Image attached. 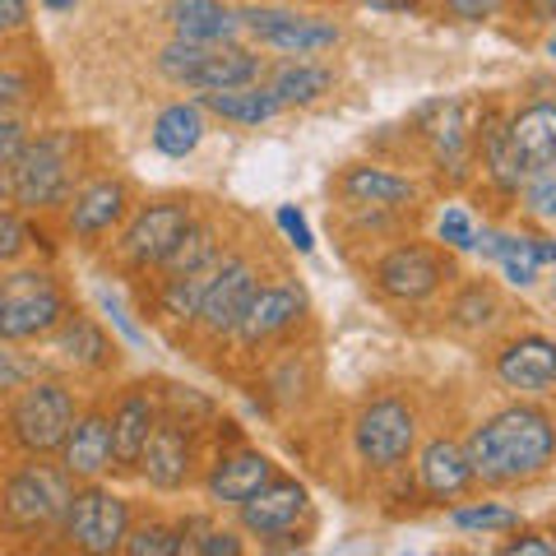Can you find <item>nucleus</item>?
<instances>
[{
    "label": "nucleus",
    "mask_w": 556,
    "mask_h": 556,
    "mask_svg": "<svg viewBox=\"0 0 556 556\" xmlns=\"http://www.w3.org/2000/svg\"><path fill=\"white\" fill-rule=\"evenodd\" d=\"M468 464L473 478L486 486H510V482H529L538 473H547V464L556 459V427L543 408L515 404L501 408L496 417L468 437Z\"/></svg>",
    "instance_id": "nucleus-1"
},
{
    "label": "nucleus",
    "mask_w": 556,
    "mask_h": 556,
    "mask_svg": "<svg viewBox=\"0 0 556 556\" xmlns=\"http://www.w3.org/2000/svg\"><path fill=\"white\" fill-rule=\"evenodd\" d=\"M75 496V478L56 464H24L20 473H10L5 496H0V515L14 533H47L65 519V506Z\"/></svg>",
    "instance_id": "nucleus-2"
},
{
    "label": "nucleus",
    "mask_w": 556,
    "mask_h": 556,
    "mask_svg": "<svg viewBox=\"0 0 556 556\" xmlns=\"http://www.w3.org/2000/svg\"><path fill=\"white\" fill-rule=\"evenodd\" d=\"M75 417V399L61 380H28L10 404V437L28 455H61Z\"/></svg>",
    "instance_id": "nucleus-3"
},
{
    "label": "nucleus",
    "mask_w": 556,
    "mask_h": 556,
    "mask_svg": "<svg viewBox=\"0 0 556 556\" xmlns=\"http://www.w3.org/2000/svg\"><path fill=\"white\" fill-rule=\"evenodd\" d=\"M5 298H0V339L5 343H28V339H51V329L65 320V292L51 283V274L24 269L0 278Z\"/></svg>",
    "instance_id": "nucleus-4"
},
{
    "label": "nucleus",
    "mask_w": 556,
    "mask_h": 556,
    "mask_svg": "<svg viewBox=\"0 0 556 556\" xmlns=\"http://www.w3.org/2000/svg\"><path fill=\"white\" fill-rule=\"evenodd\" d=\"M61 533L70 538V547L79 552H121L130 533V506L108 486H75L61 519Z\"/></svg>",
    "instance_id": "nucleus-5"
},
{
    "label": "nucleus",
    "mask_w": 556,
    "mask_h": 556,
    "mask_svg": "<svg viewBox=\"0 0 556 556\" xmlns=\"http://www.w3.org/2000/svg\"><path fill=\"white\" fill-rule=\"evenodd\" d=\"M10 200L20 208H51L70 195V159L65 139H28L20 159L5 167Z\"/></svg>",
    "instance_id": "nucleus-6"
},
{
    "label": "nucleus",
    "mask_w": 556,
    "mask_h": 556,
    "mask_svg": "<svg viewBox=\"0 0 556 556\" xmlns=\"http://www.w3.org/2000/svg\"><path fill=\"white\" fill-rule=\"evenodd\" d=\"M353 445H357L362 464H371V468L404 464L413 455V445H417V417H413V408L404 404V399H376V404H367L357 413Z\"/></svg>",
    "instance_id": "nucleus-7"
},
{
    "label": "nucleus",
    "mask_w": 556,
    "mask_h": 556,
    "mask_svg": "<svg viewBox=\"0 0 556 556\" xmlns=\"http://www.w3.org/2000/svg\"><path fill=\"white\" fill-rule=\"evenodd\" d=\"M237 20L260 47H274L283 56H316V51H329L339 42V24L292 10H237Z\"/></svg>",
    "instance_id": "nucleus-8"
},
{
    "label": "nucleus",
    "mask_w": 556,
    "mask_h": 556,
    "mask_svg": "<svg viewBox=\"0 0 556 556\" xmlns=\"http://www.w3.org/2000/svg\"><path fill=\"white\" fill-rule=\"evenodd\" d=\"M255 288H260V283H255L251 260H241V255L218 260V265L208 269L204 302H200L204 329H214V334H237V325H241V316H247Z\"/></svg>",
    "instance_id": "nucleus-9"
},
{
    "label": "nucleus",
    "mask_w": 556,
    "mask_h": 556,
    "mask_svg": "<svg viewBox=\"0 0 556 556\" xmlns=\"http://www.w3.org/2000/svg\"><path fill=\"white\" fill-rule=\"evenodd\" d=\"M445 283V260L431 247H394L376 260V288L394 302H427Z\"/></svg>",
    "instance_id": "nucleus-10"
},
{
    "label": "nucleus",
    "mask_w": 556,
    "mask_h": 556,
    "mask_svg": "<svg viewBox=\"0 0 556 556\" xmlns=\"http://www.w3.org/2000/svg\"><path fill=\"white\" fill-rule=\"evenodd\" d=\"M241 84H260V56L237 42H200L195 61L181 75V89L195 93H223L241 89Z\"/></svg>",
    "instance_id": "nucleus-11"
},
{
    "label": "nucleus",
    "mask_w": 556,
    "mask_h": 556,
    "mask_svg": "<svg viewBox=\"0 0 556 556\" xmlns=\"http://www.w3.org/2000/svg\"><path fill=\"white\" fill-rule=\"evenodd\" d=\"M190 223L195 218H190L186 204H144L130 218L126 237H121V251H126L135 265H163L167 251L177 247Z\"/></svg>",
    "instance_id": "nucleus-12"
},
{
    "label": "nucleus",
    "mask_w": 556,
    "mask_h": 556,
    "mask_svg": "<svg viewBox=\"0 0 556 556\" xmlns=\"http://www.w3.org/2000/svg\"><path fill=\"white\" fill-rule=\"evenodd\" d=\"M190 464H195L190 427L172 422V417H159L153 437L139 450V473L149 478V486H159V492H177V486L190 482Z\"/></svg>",
    "instance_id": "nucleus-13"
},
{
    "label": "nucleus",
    "mask_w": 556,
    "mask_h": 556,
    "mask_svg": "<svg viewBox=\"0 0 556 556\" xmlns=\"http://www.w3.org/2000/svg\"><path fill=\"white\" fill-rule=\"evenodd\" d=\"M306 486L302 482H292V478H269L265 486H260L255 496L241 501V529L255 533V538H278V533H288L298 519L306 515Z\"/></svg>",
    "instance_id": "nucleus-14"
},
{
    "label": "nucleus",
    "mask_w": 556,
    "mask_h": 556,
    "mask_svg": "<svg viewBox=\"0 0 556 556\" xmlns=\"http://www.w3.org/2000/svg\"><path fill=\"white\" fill-rule=\"evenodd\" d=\"M116 450H112V417L108 413H84L75 417V427H70V437L61 445V468L70 478L79 482H93L112 468Z\"/></svg>",
    "instance_id": "nucleus-15"
},
{
    "label": "nucleus",
    "mask_w": 556,
    "mask_h": 556,
    "mask_svg": "<svg viewBox=\"0 0 556 556\" xmlns=\"http://www.w3.org/2000/svg\"><path fill=\"white\" fill-rule=\"evenodd\" d=\"M496 376L506 390H525V394H543L556 386V343L543 334H525L501 348L496 357Z\"/></svg>",
    "instance_id": "nucleus-16"
},
{
    "label": "nucleus",
    "mask_w": 556,
    "mask_h": 556,
    "mask_svg": "<svg viewBox=\"0 0 556 556\" xmlns=\"http://www.w3.org/2000/svg\"><path fill=\"white\" fill-rule=\"evenodd\" d=\"M269 478H274L269 455H260V450H232V455H223L208 468L204 492H208V501H218V506H241V501L255 496Z\"/></svg>",
    "instance_id": "nucleus-17"
},
{
    "label": "nucleus",
    "mask_w": 556,
    "mask_h": 556,
    "mask_svg": "<svg viewBox=\"0 0 556 556\" xmlns=\"http://www.w3.org/2000/svg\"><path fill=\"white\" fill-rule=\"evenodd\" d=\"M302 311H306V298L298 288H283V283L255 288L247 316H241V325H237V339L241 343H265V339H274V334H283V329L298 325Z\"/></svg>",
    "instance_id": "nucleus-18"
},
{
    "label": "nucleus",
    "mask_w": 556,
    "mask_h": 556,
    "mask_svg": "<svg viewBox=\"0 0 556 556\" xmlns=\"http://www.w3.org/2000/svg\"><path fill=\"white\" fill-rule=\"evenodd\" d=\"M167 24L181 42H232L237 38V10H228L223 0H172Z\"/></svg>",
    "instance_id": "nucleus-19"
},
{
    "label": "nucleus",
    "mask_w": 556,
    "mask_h": 556,
    "mask_svg": "<svg viewBox=\"0 0 556 556\" xmlns=\"http://www.w3.org/2000/svg\"><path fill=\"white\" fill-rule=\"evenodd\" d=\"M506 135L519 153V163L529 167V177L533 172H547L556 163V102H533V108H525L506 126Z\"/></svg>",
    "instance_id": "nucleus-20"
},
{
    "label": "nucleus",
    "mask_w": 556,
    "mask_h": 556,
    "mask_svg": "<svg viewBox=\"0 0 556 556\" xmlns=\"http://www.w3.org/2000/svg\"><path fill=\"white\" fill-rule=\"evenodd\" d=\"M159 399H153L144 386L121 394V404L112 413V450H116V464H139V450L153 437L159 427Z\"/></svg>",
    "instance_id": "nucleus-21"
},
{
    "label": "nucleus",
    "mask_w": 556,
    "mask_h": 556,
    "mask_svg": "<svg viewBox=\"0 0 556 556\" xmlns=\"http://www.w3.org/2000/svg\"><path fill=\"white\" fill-rule=\"evenodd\" d=\"M126 208H130L126 181H93V186L79 190L75 204H70V232L102 237V232H112L116 223L126 218Z\"/></svg>",
    "instance_id": "nucleus-22"
},
{
    "label": "nucleus",
    "mask_w": 556,
    "mask_h": 556,
    "mask_svg": "<svg viewBox=\"0 0 556 556\" xmlns=\"http://www.w3.org/2000/svg\"><path fill=\"white\" fill-rule=\"evenodd\" d=\"M417 478H422L427 486V496H437V501H450V496H459L468 482H473V464H468V450L455 445V441H427L422 445V455H417Z\"/></svg>",
    "instance_id": "nucleus-23"
},
{
    "label": "nucleus",
    "mask_w": 556,
    "mask_h": 556,
    "mask_svg": "<svg viewBox=\"0 0 556 556\" xmlns=\"http://www.w3.org/2000/svg\"><path fill=\"white\" fill-rule=\"evenodd\" d=\"M339 190L362 208H404L417 200V186L408 177H394V172L371 167V163L348 167L339 177Z\"/></svg>",
    "instance_id": "nucleus-24"
},
{
    "label": "nucleus",
    "mask_w": 556,
    "mask_h": 556,
    "mask_svg": "<svg viewBox=\"0 0 556 556\" xmlns=\"http://www.w3.org/2000/svg\"><path fill=\"white\" fill-rule=\"evenodd\" d=\"M200 108L214 112L223 121H237V126H260V121H274L283 112V102L269 93V84H241V89H223V93H200Z\"/></svg>",
    "instance_id": "nucleus-25"
},
{
    "label": "nucleus",
    "mask_w": 556,
    "mask_h": 556,
    "mask_svg": "<svg viewBox=\"0 0 556 556\" xmlns=\"http://www.w3.org/2000/svg\"><path fill=\"white\" fill-rule=\"evenodd\" d=\"M204 139V108L200 102H172L153 121V149L167 153V159H186L195 153Z\"/></svg>",
    "instance_id": "nucleus-26"
},
{
    "label": "nucleus",
    "mask_w": 556,
    "mask_h": 556,
    "mask_svg": "<svg viewBox=\"0 0 556 556\" xmlns=\"http://www.w3.org/2000/svg\"><path fill=\"white\" fill-rule=\"evenodd\" d=\"M427 139H431V153H437V163L445 172H459L468 167V126H464V108L459 102H437V108L427 112Z\"/></svg>",
    "instance_id": "nucleus-27"
},
{
    "label": "nucleus",
    "mask_w": 556,
    "mask_h": 556,
    "mask_svg": "<svg viewBox=\"0 0 556 556\" xmlns=\"http://www.w3.org/2000/svg\"><path fill=\"white\" fill-rule=\"evenodd\" d=\"M334 89V70H325L316 61H292V65H278L274 79H269V93L283 102V108H306V102L325 98Z\"/></svg>",
    "instance_id": "nucleus-28"
},
{
    "label": "nucleus",
    "mask_w": 556,
    "mask_h": 556,
    "mask_svg": "<svg viewBox=\"0 0 556 556\" xmlns=\"http://www.w3.org/2000/svg\"><path fill=\"white\" fill-rule=\"evenodd\" d=\"M51 339H56V353H65V362H75V367H102V362L112 357L108 334H102V325L89 316H65L51 329Z\"/></svg>",
    "instance_id": "nucleus-29"
},
{
    "label": "nucleus",
    "mask_w": 556,
    "mask_h": 556,
    "mask_svg": "<svg viewBox=\"0 0 556 556\" xmlns=\"http://www.w3.org/2000/svg\"><path fill=\"white\" fill-rule=\"evenodd\" d=\"M218 260H223V255H218V232L208 228V223H190L177 247L167 251L163 269H167V274H200V269H214Z\"/></svg>",
    "instance_id": "nucleus-30"
},
{
    "label": "nucleus",
    "mask_w": 556,
    "mask_h": 556,
    "mask_svg": "<svg viewBox=\"0 0 556 556\" xmlns=\"http://www.w3.org/2000/svg\"><path fill=\"white\" fill-rule=\"evenodd\" d=\"M482 167L492 172V181L501 186V190H519L529 181V167L519 163V153H515V144H510V135H506V126H492L482 135Z\"/></svg>",
    "instance_id": "nucleus-31"
},
{
    "label": "nucleus",
    "mask_w": 556,
    "mask_h": 556,
    "mask_svg": "<svg viewBox=\"0 0 556 556\" xmlns=\"http://www.w3.org/2000/svg\"><path fill=\"white\" fill-rule=\"evenodd\" d=\"M204 283H208V269H200V274H172L167 288H163V311L172 320H200Z\"/></svg>",
    "instance_id": "nucleus-32"
},
{
    "label": "nucleus",
    "mask_w": 556,
    "mask_h": 556,
    "mask_svg": "<svg viewBox=\"0 0 556 556\" xmlns=\"http://www.w3.org/2000/svg\"><path fill=\"white\" fill-rule=\"evenodd\" d=\"M496 316H501V302L486 283H468L455 298V306H450V320H455L459 329H486Z\"/></svg>",
    "instance_id": "nucleus-33"
},
{
    "label": "nucleus",
    "mask_w": 556,
    "mask_h": 556,
    "mask_svg": "<svg viewBox=\"0 0 556 556\" xmlns=\"http://www.w3.org/2000/svg\"><path fill=\"white\" fill-rule=\"evenodd\" d=\"M496 265L506 269V278H510L515 288H529L533 278H538V255H533V247H529V237H510V232H501Z\"/></svg>",
    "instance_id": "nucleus-34"
},
{
    "label": "nucleus",
    "mask_w": 556,
    "mask_h": 556,
    "mask_svg": "<svg viewBox=\"0 0 556 556\" xmlns=\"http://www.w3.org/2000/svg\"><path fill=\"white\" fill-rule=\"evenodd\" d=\"M121 552H130V556H177L181 552V529H172V525H144V529L126 533Z\"/></svg>",
    "instance_id": "nucleus-35"
},
{
    "label": "nucleus",
    "mask_w": 556,
    "mask_h": 556,
    "mask_svg": "<svg viewBox=\"0 0 556 556\" xmlns=\"http://www.w3.org/2000/svg\"><path fill=\"white\" fill-rule=\"evenodd\" d=\"M455 529L464 533H501V529H515L519 515L506 510V506H468V510H455Z\"/></svg>",
    "instance_id": "nucleus-36"
},
{
    "label": "nucleus",
    "mask_w": 556,
    "mask_h": 556,
    "mask_svg": "<svg viewBox=\"0 0 556 556\" xmlns=\"http://www.w3.org/2000/svg\"><path fill=\"white\" fill-rule=\"evenodd\" d=\"M28 380H38V362L24 357V353H14V348L0 339V394L20 390V386H28Z\"/></svg>",
    "instance_id": "nucleus-37"
},
{
    "label": "nucleus",
    "mask_w": 556,
    "mask_h": 556,
    "mask_svg": "<svg viewBox=\"0 0 556 556\" xmlns=\"http://www.w3.org/2000/svg\"><path fill=\"white\" fill-rule=\"evenodd\" d=\"M28 241H33L28 223L20 214H10V208H0V265H14L28 251Z\"/></svg>",
    "instance_id": "nucleus-38"
},
{
    "label": "nucleus",
    "mask_w": 556,
    "mask_h": 556,
    "mask_svg": "<svg viewBox=\"0 0 556 556\" xmlns=\"http://www.w3.org/2000/svg\"><path fill=\"white\" fill-rule=\"evenodd\" d=\"M437 232H441L445 247H455V251H473L478 247V232H473V223H468L464 208H445Z\"/></svg>",
    "instance_id": "nucleus-39"
},
{
    "label": "nucleus",
    "mask_w": 556,
    "mask_h": 556,
    "mask_svg": "<svg viewBox=\"0 0 556 556\" xmlns=\"http://www.w3.org/2000/svg\"><path fill=\"white\" fill-rule=\"evenodd\" d=\"M28 93H33V84H28V75H20V70H5L0 65V116H14L28 102Z\"/></svg>",
    "instance_id": "nucleus-40"
},
{
    "label": "nucleus",
    "mask_w": 556,
    "mask_h": 556,
    "mask_svg": "<svg viewBox=\"0 0 556 556\" xmlns=\"http://www.w3.org/2000/svg\"><path fill=\"white\" fill-rule=\"evenodd\" d=\"M24 144H28V126H24V121L20 116H0V172L20 159Z\"/></svg>",
    "instance_id": "nucleus-41"
},
{
    "label": "nucleus",
    "mask_w": 556,
    "mask_h": 556,
    "mask_svg": "<svg viewBox=\"0 0 556 556\" xmlns=\"http://www.w3.org/2000/svg\"><path fill=\"white\" fill-rule=\"evenodd\" d=\"M190 552H200V556H237L241 552V538L228 533V529H204V538H195Z\"/></svg>",
    "instance_id": "nucleus-42"
},
{
    "label": "nucleus",
    "mask_w": 556,
    "mask_h": 556,
    "mask_svg": "<svg viewBox=\"0 0 556 556\" xmlns=\"http://www.w3.org/2000/svg\"><path fill=\"white\" fill-rule=\"evenodd\" d=\"M506 5V0H445V10L455 14V20L464 24H482V20H492V14Z\"/></svg>",
    "instance_id": "nucleus-43"
},
{
    "label": "nucleus",
    "mask_w": 556,
    "mask_h": 556,
    "mask_svg": "<svg viewBox=\"0 0 556 556\" xmlns=\"http://www.w3.org/2000/svg\"><path fill=\"white\" fill-rule=\"evenodd\" d=\"M278 228H283V232L292 237V247H298V251H311V247H316V241H311L306 218H302V214H298V208H292V204H283V208H278Z\"/></svg>",
    "instance_id": "nucleus-44"
},
{
    "label": "nucleus",
    "mask_w": 556,
    "mask_h": 556,
    "mask_svg": "<svg viewBox=\"0 0 556 556\" xmlns=\"http://www.w3.org/2000/svg\"><path fill=\"white\" fill-rule=\"evenodd\" d=\"M506 556H556V543L543 533H519L515 543H506Z\"/></svg>",
    "instance_id": "nucleus-45"
},
{
    "label": "nucleus",
    "mask_w": 556,
    "mask_h": 556,
    "mask_svg": "<svg viewBox=\"0 0 556 556\" xmlns=\"http://www.w3.org/2000/svg\"><path fill=\"white\" fill-rule=\"evenodd\" d=\"M28 20H33L28 0H0V38H5V33L28 28Z\"/></svg>",
    "instance_id": "nucleus-46"
},
{
    "label": "nucleus",
    "mask_w": 556,
    "mask_h": 556,
    "mask_svg": "<svg viewBox=\"0 0 556 556\" xmlns=\"http://www.w3.org/2000/svg\"><path fill=\"white\" fill-rule=\"evenodd\" d=\"M529 208H533L538 218L556 223V181H538V186L529 190Z\"/></svg>",
    "instance_id": "nucleus-47"
},
{
    "label": "nucleus",
    "mask_w": 556,
    "mask_h": 556,
    "mask_svg": "<svg viewBox=\"0 0 556 556\" xmlns=\"http://www.w3.org/2000/svg\"><path fill=\"white\" fill-rule=\"evenodd\" d=\"M102 306H108V311H112V320H116V329H121V334H126L130 343H139V339H144V334H139V329H135V325H130L126 316H121V302L112 298V292H102Z\"/></svg>",
    "instance_id": "nucleus-48"
},
{
    "label": "nucleus",
    "mask_w": 556,
    "mask_h": 556,
    "mask_svg": "<svg viewBox=\"0 0 556 556\" xmlns=\"http://www.w3.org/2000/svg\"><path fill=\"white\" fill-rule=\"evenodd\" d=\"M529 247L538 255V265H552V260H556V241L552 237H529Z\"/></svg>",
    "instance_id": "nucleus-49"
},
{
    "label": "nucleus",
    "mask_w": 556,
    "mask_h": 556,
    "mask_svg": "<svg viewBox=\"0 0 556 556\" xmlns=\"http://www.w3.org/2000/svg\"><path fill=\"white\" fill-rule=\"evenodd\" d=\"M529 5L543 14V20H556V0H529Z\"/></svg>",
    "instance_id": "nucleus-50"
},
{
    "label": "nucleus",
    "mask_w": 556,
    "mask_h": 556,
    "mask_svg": "<svg viewBox=\"0 0 556 556\" xmlns=\"http://www.w3.org/2000/svg\"><path fill=\"white\" fill-rule=\"evenodd\" d=\"M10 204V181H5V172H0V208Z\"/></svg>",
    "instance_id": "nucleus-51"
},
{
    "label": "nucleus",
    "mask_w": 556,
    "mask_h": 556,
    "mask_svg": "<svg viewBox=\"0 0 556 556\" xmlns=\"http://www.w3.org/2000/svg\"><path fill=\"white\" fill-rule=\"evenodd\" d=\"M47 5H51V10H70V5H75V0H47Z\"/></svg>",
    "instance_id": "nucleus-52"
},
{
    "label": "nucleus",
    "mask_w": 556,
    "mask_h": 556,
    "mask_svg": "<svg viewBox=\"0 0 556 556\" xmlns=\"http://www.w3.org/2000/svg\"><path fill=\"white\" fill-rule=\"evenodd\" d=\"M547 51H552V56H556V33H552V38H547Z\"/></svg>",
    "instance_id": "nucleus-53"
},
{
    "label": "nucleus",
    "mask_w": 556,
    "mask_h": 556,
    "mask_svg": "<svg viewBox=\"0 0 556 556\" xmlns=\"http://www.w3.org/2000/svg\"><path fill=\"white\" fill-rule=\"evenodd\" d=\"M0 298H5V283H0Z\"/></svg>",
    "instance_id": "nucleus-54"
},
{
    "label": "nucleus",
    "mask_w": 556,
    "mask_h": 556,
    "mask_svg": "<svg viewBox=\"0 0 556 556\" xmlns=\"http://www.w3.org/2000/svg\"><path fill=\"white\" fill-rule=\"evenodd\" d=\"M552 543H556V538H552Z\"/></svg>",
    "instance_id": "nucleus-55"
},
{
    "label": "nucleus",
    "mask_w": 556,
    "mask_h": 556,
    "mask_svg": "<svg viewBox=\"0 0 556 556\" xmlns=\"http://www.w3.org/2000/svg\"><path fill=\"white\" fill-rule=\"evenodd\" d=\"M552 167H556V163H552Z\"/></svg>",
    "instance_id": "nucleus-56"
}]
</instances>
